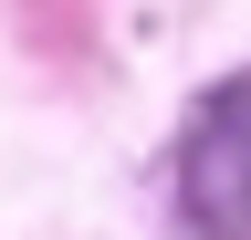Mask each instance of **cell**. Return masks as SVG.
<instances>
[{
  "label": "cell",
  "instance_id": "cell-1",
  "mask_svg": "<svg viewBox=\"0 0 251 240\" xmlns=\"http://www.w3.org/2000/svg\"><path fill=\"white\" fill-rule=\"evenodd\" d=\"M178 219L188 240H251V73L209 84L178 136Z\"/></svg>",
  "mask_w": 251,
  "mask_h": 240
}]
</instances>
